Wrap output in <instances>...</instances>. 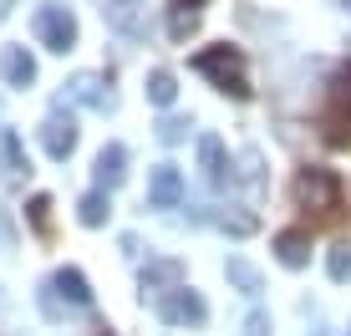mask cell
I'll list each match as a JSON object with an SVG mask.
<instances>
[{
  "label": "cell",
  "mask_w": 351,
  "mask_h": 336,
  "mask_svg": "<svg viewBox=\"0 0 351 336\" xmlns=\"http://www.w3.org/2000/svg\"><path fill=\"white\" fill-rule=\"evenodd\" d=\"M62 107H92V112H112L117 97H112V87H107L102 71H77V77L62 87Z\"/></svg>",
  "instance_id": "cell-6"
},
{
  "label": "cell",
  "mask_w": 351,
  "mask_h": 336,
  "mask_svg": "<svg viewBox=\"0 0 351 336\" xmlns=\"http://www.w3.org/2000/svg\"><path fill=\"white\" fill-rule=\"evenodd\" d=\"M326 270H331V280H351V245H336L326 255Z\"/></svg>",
  "instance_id": "cell-22"
},
{
  "label": "cell",
  "mask_w": 351,
  "mask_h": 336,
  "mask_svg": "<svg viewBox=\"0 0 351 336\" xmlns=\"http://www.w3.org/2000/svg\"><path fill=\"white\" fill-rule=\"evenodd\" d=\"M245 336H270V316H265V311H255V316L245 321Z\"/></svg>",
  "instance_id": "cell-25"
},
{
  "label": "cell",
  "mask_w": 351,
  "mask_h": 336,
  "mask_svg": "<svg viewBox=\"0 0 351 336\" xmlns=\"http://www.w3.org/2000/svg\"><path fill=\"white\" fill-rule=\"evenodd\" d=\"M184 138H189L184 117H163V123H158V143H184Z\"/></svg>",
  "instance_id": "cell-24"
},
{
  "label": "cell",
  "mask_w": 351,
  "mask_h": 336,
  "mask_svg": "<svg viewBox=\"0 0 351 336\" xmlns=\"http://www.w3.org/2000/svg\"><path fill=\"white\" fill-rule=\"evenodd\" d=\"M184 5H193V10H199V5H204V0H184Z\"/></svg>",
  "instance_id": "cell-28"
},
{
  "label": "cell",
  "mask_w": 351,
  "mask_h": 336,
  "mask_svg": "<svg viewBox=\"0 0 351 336\" xmlns=\"http://www.w3.org/2000/svg\"><path fill=\"white\" fill-rule=\"evenodd\" d=\"M41 306H46V316H62V306L92 311V285H87V275H82L77 265L56 270L51 280H46V291H41Z\"/></svg>",
  "instance_id": "cell-4"
},
{
  "label": "cell",
  "mask_w": 351,
  "mask_h": 336,
  "mask_svg": "<svg viewBox=\"0 0 351 336\" xmlns=\"http://www.w3.org/2000/svg\"><path fill=\"white\" fill-rule=\"evenodd\" d=\"M5 10H10V0H0V21H5Z\"/></svg>",
  "instance_id": "cell-27"
},
{
  "label": "cell",
  "mask_w": 351,
  "mask_h": 336,
  "mask_svg": "<svg viewBox=\"0 0 351 336\" xmlns=\"http://www.w3.org/2000/svg\"><path fill=\"white\" fill-rule=\"evenodd\" d=\"M199 168H204L209 184H224V178H229V153H224V143L214 138V133L199 138Z\"/></svg>",
  "instance_id": "cell-15"
},
{
  "label": "cell",
  "mask_w": 351,
  "mask_h": 336,
  "mask_svg": "<svg viewBox=\"0 0 351 336\" xmlns=\"http://www.w3.org/2000/svg\"><path fill=\"white\" fill-rule=\"evenodd\" d=\"M5 250H10V219L0 214V255H5Z\"/></svg>",
  "instance_id": "cell-26"
},
{
  "label": "cell",
  "mask_w": 351,
  "mask_h": 336,
  "mask_svg": "<svg viewBox=\"0 0 351 336\" xmlns=\"http://www.w3.org/2000/svg\"><path fill=\"white\" fill-rule=\"evenodd\" d=\"M184 285V265L178 260H153V265H143V291L163 296V291H178Z\"/></svg>",
  "instance_id": "cell-16"
},
{
  "label": "cell",
  "mask_w": 351,
  "mask_h": 336,
  "mask_svg": "<svg viewBox=\"0 0 351 336\" xmlns=\"http://www.w3.org/2000/svg\"><path fill=\"white\" fill-rule=\"evenodd\" d=\"M41 148L51 153L56 163L71 158V148H77V123H71V112H51L41 123Z\"/></svg>",
  "instance_id": "cell-9"
},
{
  "label": "cell",
  "mask_w": 351,
  "mask_h": 336,
  "mask_svg": "<svg viewBox=\"0 0 351 336\" xmlns=\"http://www.w3.org/2000/svg\"><path fill=\"white\" fill-rule=\"evenodd\" d=\"M102 21L123 36H148V5L143 0H102Z\"/></svg>",
  "instance_id": "cell-8"
},
{
  "label": "cell",
  "mask_w": 351,
  "mask_h": 336,
  "mask_svg": "<svg viewBox=\"0 0 351 336\" xmlns=\"http://www.w3.org/2000/svg\"><path fill=\"white\" fill-rule=\"evenodd\" d=\"M219 224H224V230H229V235H239V239H245V235H255V230H260V219H255V214H219Z\"/></svg>",
  "instance_id": "cell-23"
},
{
  "label": "cell",
  "mask_w": 351,
  "mask_h": 336,
  "mask_svg": "<svg viewBox=\"0 0 351 336\" xmlns=\"http://www.w3.org/2000/svg\"><path fill=\"white\" fill-rule=\"evenodd\" d=\"M224 275H229V285H234V291H245V296H260V291H265V275L250 265V260H239V255L224 265Z\"/></svg>",
  "instance_id": "cell-18"
},
{
  "label": "cell",
  "mask_w": 351,
  "mask_h": 336,
  "mask_svg": "<svg viewBox=\"0 0 351 336\" xmlns=\"http://www.w3.org/2000/svg\"><path fill=\"white\" fill-rule=\"evenodd\" d=\"M26 173H31L26 143H21L16 133H5V138H0V184L16 189V184H26Z\"/></svg>",
  "instance_id": "cell-11"
},
{
  "label": "cell",
  "mask_w": 351,
  "mask_h": 336,
  "mask_svg": "<svg viewBox=\"0 0 351 336\" xmlns=\"http://www.w3.org/2000/svg\"><path fill=\"white\" fill-rule=\"evenodd\" d=\"M316 128H321V143H326V148H351V67L336 71L331 97H326Z\"/></svg>",
  "instance_id": "cell-3"
},
{
  "label": "cell",
  "mask_w": 351,
  "mask_h": 336,
  "mask_svg": "<svg viewBox=\"0 0 351 336\" xmlns=\"http://www.w3.org/2000/svg\"><path fill=\"white\" fill-rule=\"evenodd\" d=\"M92 173H97V189H107V194H112V189L128 178V148H123V143H107V148L97 153Z\"/></svg>",
  "instance_id": "cell-14"
},
{
  "label": "cell",
  "mask_w": 351,
  "mask_h": 336,
  "mask_svg": "<svg viewBox=\"0 0 351 336\" xmlns=\"http://www.w3.org/2000/svg\"><path fill=\"white\" fill-rule=\"evenodd\" d=\"M26 219H31L36 239H46V245L56 239V230H51V194H31V204H26Z\"/></svg>",
  "instance_id": "cell-19"
},
{
  "label": "cell",
  "mask_w": 351,
  "mask_h": 336,
  "mask_svg": "<svg viewBox=\"0 0 351 336\" xmlns=\"http://www.w3.org/2000/svg\"><path fill=\"white\" fill-rule=\"evenodd\" d=\"M184 199V173H178L173 163H158L148 178V204L153 209H173V204Z\"/></svg>",
  "instance_id": "cell-10"
},
{
  "label": "cell",
  "mask_w": 351,
  "mask_h": 336,
  "mask_svg": "<svg viewBox=\"0 0 351 336\" xmlns=\"http://www.w3.org/2000/svg\"><path fill=\"white\" fill-rule=\"evenodd\" d=\"M341 5H346V10H351V0H341Z\"/></svg>",
  "instance_id": "cell-29"
},
{
  "label": "cell",
  "mask_w": 351,
  "mask_h": 336,
  "mask_svg": "<svg viewBox=\"0 0 351 336\" xmlns=\"http://www.w3.org/2000/svg\"><path fill=\"white\" fill-rule=\"evenodd\" d=\"M193 71H199V77H209L214 87L229 92L234 102H250V97H255L250 71H245V51H239V46H204V51L193 56Z\"/></svg>",
  "instance_id": "cell-1"
},
{
  "label": "cell",
  "mask_w": 351,
  "mask_h": 336,
  "mask_svg": "<svg viewBox=\"0 0 351 336\" xmlns=\"http://www.w3.org/2000/svg\"><path fill=\"white\" fill-rule=\"evenodd\" d=\"M107 214H112V199H107V189H92V194L77 199V219L97 230V224H107Z\"/></svg>",
  "instance_id": "cell-17"
},
{
  "label": "cell",
  "mask_w": 351,
  "mask_h": 336,
  "mask_svg": "<svg viewBox=\"0 0 351 336\" xmlns=\"http://www.w3.org/2000/svg\"><path fill=\"white\" fill-rule=\"evenodd\" d=\"M275 260L285 270H306L311 265V230H280L275 235Z\"/></svg>",
  "instance_id": "cell-13"
},
{
  "label": "cell",
  "mask_w": 351,
  "mask_h": 336,
  "mask_svg": "<svg viewBox=\"0 0 351 336\" xmlns=\"http://www.w3.org/2000/svg\"><path fill=\"white\" fill-rule=\"evenodd\" d=\"M158 316L168 321V326H204V321H209V306H204L199 291L178 285V291H163L158 296Z\"/></svg>",
  "instance_id": "cell-7"
},
{
  "label": "cell",
  "mask_w": 351,
  "mask_h": 336,
  "mask_svg": "<svg viewBox=\"0 0 351 336\" xmlns=\"http://www.w3.org/2000/svg\"><path fill=\"white\" fill-rule=\"evenodd\" d=\"M290 199L311 219H336V209H341V178L331 168H300L290 178Z\"/></svg>",
  "instance_id": "cell-2"
},
{
  "label": "cell",
  "mask_w": 351,
  "mask_h": 336,
  "mask_svg": "<svg viewBox=\"0 0 351 336\" xmlns=\"http://www.w3.org/2000/svg\"><path fill=\"white\" fill-rule=\"evenodd\" d=\"M173 97H178V77L168 67H158V71H148V102L153 107H173Z\"/></svg>",
  "instance_id": "cell-20"
},
{
  "label": "cell",
  "mask_w": 351,
  "mask_h": 336,
  "mask_svg": "<svg viewBox=\"0 0 351 336\" xmlns=\"http://www.w3.org/2000/svg\"><path fill=\"white\" fill-rule=\"evenodd\" d=\"M193 31H199V10L184 5V0H173V5H168V36H173V41H189Z\"/></svg>",
  "instance_id": "cell-21"
},
{
  "label": "cell",
  "mask_w": 351,
  "mask_h": 336,
  "mask_svg": "<svg viewBox=\"0 0 351 336\" xmlns=\"http://www.w3.org/2000/svg\"><path fill=\"white\" fill-rule=\"evenodd\" d=\"M36 41H41L46 51L66 56L71 46H77V16H71L66 5H56V0H46V5L36 10Z\"/></svg>",
  "instance_id": "cell-5"
},
{
  "label": "cell",
  "mask_w": 351,
  "mask_h": 336,
  "mask_svg": "<svg viewBox=\"0 0 351 336\" xmlns=\"http://www.w3.org/2000/svg\"><path fill=\"white\" fill-rule=\"evenodd\" d=\"M0 77H5V87L26 92L36 82V56L26 51V46H5V51H0Z\"/></svg>",
  "instance_id": "cell-12"
}]
</instances>
